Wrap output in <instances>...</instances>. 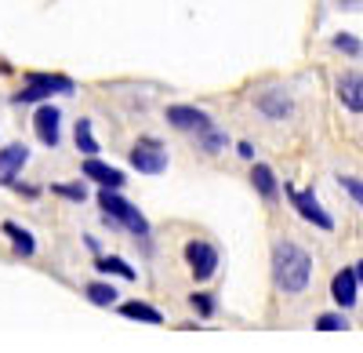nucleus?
<instances>
[{
	"label": "nucleus",
	"instance_id": "nucleus-1",
	"mask_svg": "<svg viewBox=\"0 0 363 353\" xmlns=\"http://www.w3.org/2000/svg\"><path fill=\"white\" fill-rule=\"evenodd\" d=\"M272 281H277V288L287 291V295L306 291L309 281H313V255L306 248L291 244V241H280L272 248Z\"/></svg>",
	"mask_w": 363,
	"mask_h": 353
},
{
	"label": "nucleus",
	"instance_id": "nucleus-2",
	"mask_svg": "<svg viewBox=\"0 0 363 353\" xmlns=\"http://www.w3.org/2000/svg\"><path fill=\"white\" fill-rule=\"evenodd\" d=\"M99 208L106 212L109 222H116V226H124V229L138 233V237H145V233H149V222L142 219V212L135 208V204H128L124 197H120V190H102V193H99Z\"/></svg>",
	"mask_w": 363,
	"mask_h": 353
},
{
	"label": "nucleus",
	"instance_id": "nucleus-3",
	"mask_svg": "<svg viewBox=\"0 0 363 353\" xmlns=\"http://www.w3.org/2000/svg\"><path fill=\"white\" fill-rule=\"evenodd\" d=\"M55 92L69 95V92H73V80H69V77H58V73H33V77H29V84L15 95V102H44V99H51Z\"/></svg>",
	"mask_w": 363,
	"mask_h": 353
},
{
	"label": "nucleus",
	"instance_id": "nucleus-4",
	"mask_svg": "<svg viewBox=\"0 0 363 353\" xmlns=\"http://www.w3.org/2000/svg\"><path fill=\"white\" fill-rule=\"evenodd\" d=\"M131 164L142 171V175H160L167 168V150L160 139H138L131 146Z\"/></svg>",
	"mask_w": 363,
	"mask_h": 353
},
{
	"label": "nucleus",
	"instance_id": "nucleus-5",
	"mask_svg": "<svg viewBox=\"0 0 363 353\" xmlns=\"http://www.w3.org/2000/svg\"><path fill=\"white\" fill-rule=\"evenodd\" d=\"M284 190H287L291 204L298 208V215L306 219V222H313V226H320V229H335V219L320 208V200L313 197V190H294V186H284Z\"/></svg>",
	"mask_w": 363,
	"mask_h": 353
},
{
	"label": "nucleus",
	"instance_id": "nucleus-6",
	"mask_svg": "<svg viewBox=\"0 0 363 353\" xmlns=\"http://www.w3.org/2000/svg\"><path fill=\"white\" fill-rule=\"evenodd\" d=\"M186 262H189V270L196 281H211L218 270V251L215 244H207V241H189L186 244Z\"/></svg>",
	"mask_w": 363,
	"mask_h": 353
},
{
	"label": "nucleus",
	"instance_id": "nucleus-7",
	"mask_svg": "<svg viewBox=\"0 0 363 353\" xmlns=\"http://www.w3.org/2000/svg\"><path fill=\"white\" fill-rule=\"evenodd\" d=\"M167 124L178 128V131H196V135L215 128V124H211V116L203 109H196V106H167Z\"/></svg>",
	"mask_w": 363,
	"mask_h": 353
},
{
	"label": "nucleus",
	"instance_id": "nucleus-8",
	"mask_svg": "<svg viewBox=\"0 0 363 353\" xmlns=\"http://www.w3.org/2000/svg\"><path fill=\"white\" fill-rule=\"evenodd\" d=\"M356 291H359L356 266L338 270V273H335V281H330V295H335V303H338L342 310H352V306H356Z\"/></svg>",
	"mask_w": 363,
	"mask_h": 353
},
{
	"label": "nucleus",
	"instance_id": "nucleus-9",
	"mask_svg": "<svg viewBox=\"0 0 363 353\" xmlns=\"http://www.w3.org/2000/svg\"><path fill=\"white\" fill-rule=\"evenodd\" d=\"M58 121H62V113H58L51 102H44L40 109H37V116H33V128H37V139L44 142V146H58Z\"/></svg>",
	"mask_w": 363,
	"mask_h": 353
},
{
	"label": "nucleus",
	"instance_id": "nucleus-10",
	"mask_svg": "<svg viewBox=\"0 0 363 353\" xmlns=\"http://www.w3.org/2000/svg\"><path fill=\"white\" fill-rule=\"evenodd\" d=\"M29 161V150L22 142H11V146H4V150H0V183L4 186H11L15 183V175L22 171V164Z\"/></svg>",
	"mask_w": 363,
	"mask_h": 353
},
{
	"label": "nucleus",
	"instance_id": "nucleus-11",
	"mask_svg": "<svg viewBox=\"0 0 363 353\" xmlns=\"http://www.w3.org/2000/svg\"><path fill=\"white\" fill-rule=\"evenodd\" d=\"M84 175H87L91 183H99L102 190H120V186H124V171L102 164L99 157H87V161H84Z\"/></svg>",
	"mask_w": 363,
	"mask_h": 353
},
{
	"label": "nucleus",
	"instance_id": "nucleus-12",
	"mask_svg": "<svg viewBox=\"0 0 363 353\" xmlns=\"http://www.w3.org/2000/svg\"><path fill=\"white\" fill-rule=\"evenodd\" d=\"M335 87H338V99H342L345 109L363 113V77L359 73H342Z\"/></svg>",
	"mask_w": 363,
	"mask_h": 353
},
{
	"label": "nucleus",
	"instance_id": "nucleus-13",
	"mask_svg": "<svg viewBox=\"0 0 363 353\" xmlns=\"http://www.w3.org/2000/svg\"><path fill=\"white\" fill-rule=\"evenodd\" d=\"M251 183H255V190H258L265 200H277V197H280V183H277V175H272L269 164H255V168H251Z\"/></svg>",
	"mask_w": 363,
	"mask_h": 353
},
{
	"label": "nucleus",
	"instance_id": "nucleus-14",
	"mask_svg": "<svg viewBox=\"0 0 363 353\" xmlns=\"http://www.w3.org/2000/svg\"><path fill=\"white\" fill-rule=\"evenodd\" d=\"M120 313H124L128 320H145V325H164V313L157 306H149V303H120Z\"/></svg>",
	"mask_w": 363,
	"mask_h": 353
},
{
	"label": "nucleus",
	"instance_id": "nucleus-15",
	"mask_svg": "<svg viewBox=\"0 0 363 353\" xmlns=\"http://www.w3.org/2000/svg\"><path fill=\"white\" fill-rule=\"evenodd\" d=\"M258 109H262L265 116H272V121H284V116L291 113V99H287L284 92H265V95L258 99Z\"/></svg>",
	"mask_w": 363,
	"mask_h": 353
},
{
	"label": "nucleus",
	"instance_id": "nucleus-16",
	"mask_svg": "<svg viewBox=\"0 0 363 353\" xmlns=\"http://www.w3.org/2000/svg\"><path fill=\"white\" fill-rule=\"evenodd\" d=\"M4 233H8V237H11V244H15V251L18 255H33L37 251V241H33V233H26L18 222H4Z\"/></svg>",
	"mask_w": 363,
	"mask_h": 353
},
{
	"label": "nucleus",
	"instance_id": "nucleus-17",
	"mask_svg": "<svg viewBox=\"0 0 363 353\" xmlns=\"http://www.w3.org/2000/svg\"><path fill=\"white\" fill-rule=\"evenodd\" d=\"M84 291H87V299L95 303V306H113L116 303V288L106 284V281H91Z\"/></svg>",
	"mask_w": 363,
	"mask_h": 353
},
{
	"label": "nucleus",
	"instance_id": "nucleus-18",
	"mask_svg": "<svg viewBox=\"0 0 363 353\" xmlns=\"http://www.w3.org/2000/svg\"><path fill=\"white\" fill-rule=\"evenodd\" d=\"M77 150L84 157H95L99 153V139L91 135V121H77Z\"/></svg>",
	"mask_w": 363,
	"mask_h": 353
},
{
	"label": "nucleus",
	"instance_id": "nucleus-19",
	"mask_svg": "<svg viewBox=\"0 0 363 353\" xmlns=\"http://www.w3.org/2000/svg\"><path fill=\"white\" fill-rule=\"evenodd\" d=\"M95 266H99L102 273H116V277H124V281H135V270L128 266L124 259H113V255L106 259V255H99V259H95Z\"/></svg>",
	"mask_w": 363,
	"mask_h": 353
},
{
	"label": "nucleus",
	"instance_id": "nucleus-20",
	"mask_svg": "<svg viewBox=\"0 0 363 353\" xmlns=\"http://www.w3.org/2000/svg\"><path fill=\"white\" fill-rule=\"evenodd\" d=\"M316 332H349V320L342 313H320L316 317Z\"/></svg>",
	"mask_w": 363,
	"mask_h": 353
},
{
	"label": "nucleus",
	"instance_id": "nucleus-21",
	"mask_svg": "<svg viewBox=\"0 0 363 353\" xmlns=\"http://www.w3.org/2000/svg\"><path fill=\"white\" fill-rule=\"evenodd\" d=\"M51 193L66 197V200H87V190H84L80 183H55V186H51Z\"/></svg>",
	"mask_w": 363,
	"mask_h": 353
},
{
	"label": "nucleus",
	"instance_id": "nucleus-22",
	"mask_svg": "<svg viewBox=\"0 0 363 353\" xmlns=\"http://www.w3.org/2000/svg\"><path fill=\"white\" fill-rule=\"evenodd\" d=\"M189 306H193L200 317H211V313H215V299L203 295V291H193V295H189Z\"/></svg>",
	"mask_w": 363,
	"mask_h": 353
},
{
	"label": "nucleus",
	"instance_id": "nucleus-23",
	"mask_svg": "<svg viewBox=\"0 0 363 353\" xmlns=\"http://www.w3.org/2000/svg\"><path fill=\"white\" fill-rule=\"evenodd\" d=\"M338 183H342V190H345L356 204H363V179H352V175H338Z\"/></svg>",
	"mask_w": 363,
	"mask_h": 353
},
{
	"label": "nucleus",
	"instance_id": "nucleus-24",
	"mask_svg": "<svg viewBox=\"0 0 363 353\" xmlns=\"http://www.w3.org/2000/svg\"><path fill=\"white\" fill-rule=\"evenodd\" d=\"M335 48L345 51V55H363V44H359L352 33H338V37H335Z\"/></svg>",
	"mask_w": 363,
	"mask_h": 353
},
{
	"label": "nucleus",
	"instance_id": "nucleus-25",
	"mask_svg": "<svg viewBox=\"0 0 363 353\" xmlns=\"http://www.w3.org/2000/svg\"><path fill=\"white\" fill-rule=\"evenodd\" d=\"M222 146H225V135H222V131H215V128L203 131V150L215 153V150H222Z\"/></svg>",
	"mask_w": 363,
	"mask_h": 353
},
{
	"label": "nucleus",
	"instance_id": "nucleus-26",
	"mask_svg": "<svg viewBox=\"0 0 363 353\" xmlns=\"http://www.w3.org/2000/svg\"><path fill=\"white\" fill-rule=\"evenodd\" d=\"M236 153L244 157V161H255V146H251V142H240V146H236Z\"/></svg>",
	"mask_w": 363,
	"mask_h": 353
},
{
	"label": "nucleus",
	"instance_id": "nucleus-27",
	"mask_svg": "<svg viewBox=\"0 0 363 353\" xmlns=\"http://www.w3.org/2000/svg\"><path fill=\"white\" fill-rule=\"evenodd\" d=\"M356 277H359V284H363V262H356Z\"/></svg>",
	"mask_w": 363,
	"mask_h": 353
}]
</instances>
